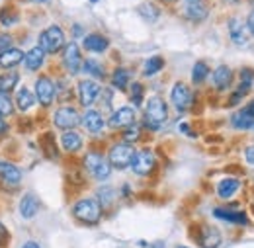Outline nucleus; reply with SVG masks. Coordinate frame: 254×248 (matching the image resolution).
<instances>
[{
  "label": "nucleus",
  "instance_id": "obj_1",
  "mask_svg": "<svg viewBox=\"0 0 254 248\" xmlns=\"http://www.w3.org/2000/svg\"><path fill=\"white\" fill-rule=\"evenodd\" d=\"M168 118V110H166V104L160 96H153L147 100V106H145V127L149 129H160L162 124L166 122Z\"/></svg>",
  "mask_w": 254,
  "mask_h": 248
},
{
  "label": "nucleus",
  "instance_id": "obj_2",
  "mask_svg": "<svg viewBox=\"0 0 254 248\" xmlns=\"http://www.w3.org/2000/svg\"><path fill=\"white\" fill-rule=\"evenodd\" d=\"M72 215L78 219L80 223H86V225H96L100 217H102V205L98 199L92 197H86V199H80L76 201V205L72 207Z\"/></svg>",
  "mask_w": 254,
  "mask_h": 248
},
{
  "label": "nucleus",
  "instance_id": "obj_3",
  "mask_svg": "<svg viewBox=\"0 0 254 248\" xmlns=\"http://www.w3.org/2000/svg\"><path fill=\"white\" fill-rule=\"evenodd\" d=\"M39 47L45 53H59L61 49H64V33L59 26H49L47 30L41 31L39 35Z\"/></svg>",
  "mask_w": 254,
  "mask_h": 248
},
{
  "label": "nucleus",
  "instance_id": "obj_4",
  "mask_svg": "<svg viewBox=\"0 0 254 248\" xmlns=\"http://www.w3.org/2000/svg\"><path fill=\"white\" fill-rule=\"evenodd\" d=\"M133 158H135V149L129 143H118L108 153V160H110L112 168H118V170L129 168L131 162H133Z\"/></svg>",
  "mask_w": 254,
  "mask_h": 248
},
{
  "label": "nucleus",
  "instance_id": "obj_5",
  "mask_svg": "<svg viewBox=\"0 0 254 248\" xmlns=\"http://www.w3.org/2000/svg\"><path fill=\"white\" fill-rule=\"evenodd\" d=\"M84 168L88 170L90 176H94L96 180H108L112 174V164L108 158L100 155V153H88L84 156Z\"/></svg>",
  "mask_w": 254,
  "mask_h": 248
},
{
  "label": "nucleus",
  "instance_id": "obj_6",
  "mask_svg": "<svg viewBox=\"0 0 254 248\" xmlns=\"http://www.w3.org/2000/svg\"><path fill=\"white\" fill-rule=\"evenodd\" d=\"M53 122H55V125L59 129H63V131H72L76 125L82 124V118H80V114L72 106H63V108H59L55 112Z\"/></svg>",
  "mask_w": 254,
  "mask_h": 248
},
{
  "label": "nucleus",
  "instance_id": "obj_7",
  "mask_svg": "<svg viewBox=\"0 0 254 248\" xmlns=\"http://www.w3.org/2000/svg\"><path fill=\"white\" fill-rule=\"evenodd\" d=\"M153 168H155V155L151 153V151H139V153H135V158H133V162H131V170L137 174V176H147V174H151L153 172Z\"/></svg>",
  "mask_w": 254,
  "mask_h": 248
},
{
  "label": "nucleus",
  "instance_id": "obj_8",
  "mask_svg": "<svg viewBox=\"0 0 254 248\" xmlns=\"http://www.w3.org/2000/svg\"><path fill=\"white\" fill-rule=\"evenodd\" d=\"M170 100L174 104V108L178 112H186L191 104V90L188 84L184 82H176L172 86V92H170Z\"/></svg>",
  "mask_w": 254,
  "mask_h": 248
},
{
  "label": "nucleus",
  "instance_id": "obj_9",
  "mask_svg": "<svg viewBox=\"0 0 254 248\" xmlns=\"http://www.w3.org/2000/svg\"><path fill=\"white\" fill-rule=\"evenodd\" d=\"M35 98L39 100V104L43 108H49L53 104V100H55V84L51 82V78H47V76L37 78V82H35Z\"/></svg>",
  "mask_w": 254,
  "mask_h": 248
},
{
  "label": "nucleus",
  "instance_id": "obj_10",
  "mask_svg": "<svg viewBox=\"0 0 254 248\" xmlns=\"http://www.w3.org/2000/svg\"><path fill=\"white\" fill-rule=\"evenodd\" d=\"M100 92H102V88L94 80H80L78 82V100H80V104L84 108H90L98 100Z\"/></svg>",
  "mask_w": 254,
  "mask_h": 248
},
{
  "label": "nucleus",
  "instance_id": "obj_11",
  "mask_svg": "<svg viewBox=\"0 0 254 248\" xmlns=\"http://www.w3.org/2000/svg\"><path fill=\"white\" fill-rule=\"evenodd\" d=\"M63 62L64 66H66V70L70 72V74H76L80 68H82V57H80V49H78V45L76 43H68V45H64L63 49Z\"/></svg>",
  "mask_w": 254,
  "mask_h": 248
},
{
  "label": "nucleus",
  "instance_id": "obj_12",
  "mask_svg": "<svg viewBox=\"0 0 254 248\" xmlns=\"http://www.w3.org/2000/svg\"><path fill=\"white\" fill-rule=\"evenodd\" d=\"M131 125H135V110L129 106L116 110L110 118V127H114V129H127Z\"/></svg>",
  "mask_w": 254,
  "mask_h": 248
},
{
  "label": "nucleus",
  "instance_id": "obj_13",
  "mask_svg": "<svg viewBox=\"0 0 254 248\" xmlns=\"http://www.w3.org/2000/svg\"><path fill=\"white\" fill-rule=\"evenodd\" d=\"M199 247L201 248H219L223 237L221 233L215 229V227H201V233H199Z\"/></svg>",
  "mask_w": 254,
  "mask_h": 248
},
{
  "label": "nucleus",
  "instance_id": "obj_14",
  "mask_svg": "<svg viewBox=\"0 0 254 248\" xmlns=\"http://www.w3.org/2000/svg\"><path fill=\"white\" fill-rule=\"evenodd\" d=\"M213 217L221 219V221H227V223H233V225H247V223H249L247 213H243V211H233V209H225V207L213 209Z\"/></svg>",
  "mask_w": 254,
  "mask_h": 248
},
{
  "label": "nucleus",
  "instance_id": "obj_15",
  "mask_svg": "<svg viewBox=\"0 0 254 248\" xmlns=\"http://www.w3.org/2000/svg\"><path fill=\"white\" fill-rule=\"evenodd\" d=\"M231 80H233V70L227 66V64H219L215 70H213V86L217 88V90H227L229 88V84H231Z\"/></svg>",
  "mask_w": 254,
  "mask_h": 248
},
{
  "label": "nucleus",
  "instance_id": "obj_16",
  "mask_svg": "<svg viewBox=\"0 0 254 248\" xmlns=\"http://www.w3.org/2000/svg\"><path fill=\"white\" fill-rule=\"evenodd\" d=\"M39 211V201L33 193H26L20 201V215L24 219H33Z\"/></svg>",
  "mask_w": 254,
  "mask_h": 248
},
{
  "label": "nucleus",
  "instance_id": "obj_17",
  "mask_svg": "<svg viewBox=\"0 0 254 248\" xmlns=\"http://www.w3.org/2000/svg\"><path fill=\"white\" fill-rule=\"evenodd\" d=\"M82 125L88 133H100L104 129V118L100 112H94V110H88L84 116H82Z\"/></svg>",
  "mask_w": 254,
  "mask_h": 248
},
{
  "label": "nucleus",
  "instance_id": "obj_18",
  "mask_svg": "<svg viewBox=\"0 0 254 248\" xmlns=\"http://www.w3.org/2000/svg\"><path fill=\"white\" fill-rule=\"evenodd\" d=\"M61 147L66 153H76L82 149V137L72 129V131H64L61 135Z\"/></svg>",
  "mask_w": 254,
  "mask_h": 248
},
{
  "label": "nucleus",
  "instance_id": "obj_19",
  "mask_svg": "<svg viewBox=\"0 0 254 248\" xmlns=\"http://www.w3.org/2000/svg\"><path fill=\"white\" fill-rule=\"evenodd\" d=\"M239 189H241V182L237 178H223L217 184V195L221 199H231V197H235V193Z\"/></svg>",
  "mask_w": 254,
  "mask_h": 248
},
{
  "label": "nucleus",
  "instance_id": "obj_20",
  "mask_svg": "<svg viewBox=\"0 0 254 248\" xmlns=\"http://www.w3.org/2000/svg\"><path fill=\"white\" fill-rule=\"evenodd\" d=\"M0 178L8 184H18L22 180V170L12 162H0Z\"/></svg>",
  "mask_w": 254,
  "mask_h": 248
},
{
  "label": "nucleus",
  "instance_id": "obj_21",
  "mask_svg": "<svg viewBox=\"0 0 254 248\" xmlns=\"http://www.w3.org/2000/svg\"><path fill=\"white\" fill-rule=\"evenodd\" d=\"M184 16L191 22H201L207 18V6L203 2H188L184 8Z\"/></svg>",
  "mask_w": 254,
  "mask_h": 248
},
{
  "label": "nucleus",
  "instance_id": "obj_22",
  "mask_svg": "<svg viewBox=\"0 0 254 248\" xmlns=\"http://www.w3.org/2000/svg\"><path fill=\"white\" fill-rule=\"evenodd\" d=\"M26 59V55L20 51V49H8V51H4L2 55H0V66L2 68H14V66H18L20 62Z\"/></svg>",
  "mask_w": 254,
  "mask_h": 248
},
{
  "label": "nucleus",
  "instance_id": "obj_23",
  "mask_svg": "<svg viewBox=\"0 0 254 248\" xmlns=\"http://www.w3.org/2000/svg\"><path fill=\"white\" fill-rule=\"evenodd\" d=\"M84 49H88L92 53H104L108 49V39L100 33H90L84 37Z\"/></svg>",
  "mask_w": 254,
  "mask_h": 248
},
{
  "label": "nucleus",
  "instance_id": "obj_24",
  "mask_svg": "<svg viewBox=\"0 0 254 248\" xmlns=\"http://www.w3.org/2000/svg\"><path fill=\"white\" fill-rule=\"evenodd\" d=\"M43 61H45V51L37 45V47H32L28 53H26V66L30 68V70H37V68H41L43 66Z\"/></svg>",
  "mask_w": 254,
  "mask_h": 248
},
{
  "label": "nucleus",
  "instance_id": "obj_25",
  "mask_svg": "<svg viewBox=\"0 0 254 248\" xmlns=\"http://www.w3.org/2000/svg\"><path fill=\"white\" fill-rule=\"evenodd\" d=\"M231 125H233L235 129H254V118L249 116L247 110H241V112H235V114H233Z\"/></svg>",
  "mask_w": 254,
  "mask_h": 248
},
{
  "label": "nucleus",
  "instance_id": "obj_26",
  "mask_svg": "<svg viewBox=\"0 0 254 248\" xmlns=\"http://www.w3.org/2000/svg\"><path fill=\"white\" fill-rule=\"evenodd\" d=\"M33 102H35V96L33 92H30L28 88H22V90H18V96H16V104H18V110H22V112H28L30 108L33 106Z\"/></svg>",
  "mask_w": 254,
  "mask_h": 248
},
{
  "label": "nucleus",
  "instance_id": "obj_27",
  "mask_svg": "<svg viewBox=\"0 0 254 248\" xmlns=\"http://www.w3.org/2000/svg\"><path fill=\"white\" fill-rule=\"evenodd\" d=\"M112 84L118 88V90H122V92H126L127 90V84H129V70L127 68H116L114 70V76H112Z\"/></svg>",
  "mask_w": 254,
  "mask_h": 248
},
{
  "label": "nucleus",
  "instance_id": "obj_28",
  "mask_svg": "<svg viewBox=\"0 0 254 248\" xmlns=\"http://www.w3.org/2000/svg\"><path fill=\"white\" fill-rule=\"evenodd\" d=\"M137 12L141 14V18L143 20H147V22H157L159 20V14L160 10L155 6V4H151V2H145V4H141L139 8H137Z\"/></svg>",
  "mask_w": 254,
  "mask_h": 248
},
{
  "label": "nucleus",
  "instance_id": "obj_29",
  "mask_svg": "<svg viewBox=\"0 0 254 248\" xmlns=\"http://www.w3.org/2000/svg\"><path fill=\"white\" fill-rule=\"evenodd\" d=\"M207 76H209V66L203 61H197L193 64V68H191V80H193V84H201Z\"/></svg>",
  "mask_w": 254,
  "mask_h": 248
},
{
  "label": "nucleus",
  "instance_id": "obj_30",
  "mask_svg": "<svg viewBox=\"0 0 254 248\" xmlns=\"http://www.w3.org/2000/svg\"><path fill=\"white\" fill-rule=\"evenodd\" d=\"M229 33H231V39L235 41V43H245L247 41V37H245V26H243V22L241 20H231L229 22Z\"/></svg>",
  "mask_w": 254,
  "mask_h": 248
},
{
  "label": "nucleus",
  "instance_id": "obj_31",
  "mask_svg": "<svg viewBox=\"0 0 254 248\" xmlns=\"http://www.w3.org/2000/svg\"><path fill=\"white\" fill-rule=\"evenodd\" d=\"M20 80V74L18 72H6L0 76V92H12L16 88Z\"/></svg>",
  "mask_w": 254,
  "mask_h": 248
},
{
  "label": "nucleus",
  "instance_id": "obj_32",
  "mask_svg": "<svg viewBox=\"0 0 254 248\" xmlns=\"http://www.w3.org/2000/svg\"><path fill=\"white\" fill-rule=\"evenodd\" d=\"M162 66H164V59L162 57H149L145 61V64H143V74L145 76H153L159 70H162Z\"/></svg>",
  "mask_w": 254,
  "mask_h": 248
},
{
  "label": "nucleus",
  "instance_id": "obj_33",
  "mask_svg": "<svg viewBox=\"0 0 254 248\" xmlns=\"http://www.w3.org/2000/svg\"><path fill=\"white\" fill-rule=\"evenodd\" d=\"M82 68H84V72H88L90 76H96V78H104V74H106L104 66L100 64V61H96V59H88V61H84Z\"/></svg>",
  "mask_w": 254,
  "mask_h": 248
},
{
  "label": "nucleus",
  "instance_id": "obj_34",
  "mask_svg": "<svg viewBox=\"0 0 254 248\" xmlns=\"http://www.w3.org/2000/svg\"><path fill=\"white\" fill-rule=\"evenodd\" d=\"M14 112V102L8 92H0V116H12Z\"/></svg>",
  "mask_w": 254,
  "mask_h": 248
},
{
  "label": "nucleus",
  "instance_id": "obj_35",
  "mask_svg": "<svg viewBox=\"0 0 254 248\" xmlns=\"http://www.w3.org/2000/svg\"><path fill=\"white\" fill-rule=\"evenodd\" d=\"M16 22H18V16H16L10 8H2V10H0V24H2V26L8 28V26H12V24H16Z\"/></svg>",
  "mask_w": 254,
  "mask_h": 248
},
{
  "label": "nucleus",
  "instance_id": "obj_36",
  "mask_svg": "<svg viewBox=\"0 0 254 248\" xmlns=\"http://www.w3.org/2000/svg\"><path fill=\"white\" fill-rule=\"evenodd\" d=\"M141 98H143V84L141 82H133L131 84V100L135 106H141Z\"/></svg>",
  "mask_w": 254,
  "mask_h": 248
},
{
  "label": "nucleus",
  "instance_id": "obj_37",
  "mask_svg": "<svg viewBox=\"0 0 254 248\" xmlns=\"http://www.w3.org/2000/svg\"><path fill=\"white\" fill-rule=\"evenodd\" d=\"M124 139H126V143H133V141H137V139H139V127H137V125L127 127L126 131H124Z\"/></svg>",
  "mask_w": 254,
  "mask_h": 248
},
{
  "label": "nucleus",
  "instance_id": "obj_38",
  "mask_svg": "<svg viewBox=\"0 0 254 248\" xmlns=\"http://www.w3.org/2000/svg\"><path fill=\"white\" fill-rule=\"evenodd\" d=\"M98 195H100V205H110L114 201V189H110V187H104Z\"/></svg>",
  "mask_w": 254,
  "mask_h": 248
},
{
  "label": "nucleus",
  "instance_id": "obj_39",
  "mask_svg": "<svg viewBox=\"0 0 254 248\" xmlns=\"http://www.w3.org/2000/svg\"><path fill=\"white\" fill-rule=\"evenodd\" d=\"M253 80H254L253 68H249V66H247V68H243V70H241V82H243V84H247V86H251V84H253Z\"/></svg>",
  "mask_w": 254,
  "mask_h": 248
},
{
  "label": "nucleus",
  "instance_id": "obj_40",
  "mask_svg": "<svg viewBox=\"0 0 254 248\" xmlns=\"http://www.w3.org/2000/svg\"><path fill=\"white\" fill-rule=\"evenodd\" d=\"M10 45H12V37H10L8 33H0V55H2L4 51L12 49Z\"/></svg>",
  "mask_w": 254,
  "mask_h": 248
},
{
  "label": "nucleus",
  "instance_id": "obj_41",
  "mask_svg": "<svg viewBox=\"0 0 254 248\" xmlns=\"http://www.w3.org/2000/svg\"><path fill=\"white\" fill-rule=\"evenodd\" d=\"M245 158H247V162L254 164V147H249V149L245 151Z\"/></svg>",
  "mask_w": 254,
  "mask_h": 248
},
{
  "label": "nucleus",
  "instance_id": "obj_42",
  "mask_svg": "<svg viewBox=\"0 0 254 248\" xmlns=\"http://www.w3.org/2000/svg\"><path fill=\"white\" fill-rule=\"evenodd\" d=\"M247 28H249V31L254 35V12L249 16V20H247Z\"/></svg>",
  "mask_w": 254,
  "mask_h": 248
},
{
  "label": "nucleus",
  "instance_id": "obj_43",
  "mask_svg": "<svg viewBox=\"0 0 254 248\" xmlns=\"http://www.w3.org/2000/svg\"><path fill=\"white\" fill-rule=\"evenodd\" d=\"M6 239H8V231H6V229L0 225V243H4Z\"/></svg>",
  "mask_w": 254,
  "mask_h": 248
},
{
  "label": "nucleus",
  "instance_id": "obj_44",
  "mask_svg": "<svg viewBox=\"0 0 254 248\" xmlns=\"http://www.w3.org/2000/svg\"><path fill=\"white\" fill-rule=\"evenodd\" d=\"M247 112H249V116H253V118H254V100L249 104V106H247Z\"/></svg>",
  "mask_w": 254,
  "mask_h": 248
},
{
  "label": "nucleus",
  "instance_id": "obj_45",
  "mask_svg": "<svg viewBox=\"0 0 254 248\" xmlns=\"http://www.w3.org/2000/svg\"><path fill=\"white\" fill-rule=\"evenodd\" d=\"M22 248H39V245H37V243H32V241H30V243H26V245H24Z\"/></svg>",
  "mask_w": 254,
  "mask_h": 248
},
{
  "label": "nucleus",
  "instance_id": "obj_46",
  "mask_svg": "<svg viewBox=\"0 0 254 248\" xmlns=\"http://www.w3.org/2000/svg\"><path fill=\"white\" fill-rule=\"evenodd\" d=\"M4 129H6V124H4V122H2V116H0V133H2V131H4Z\"/></svg>",
  "mask_w": 254,
  "mask_h": 248
},
{
  "label": "nucleus",
  "instance_id": "obj_47",
  "mask_svg": "<svg viewBox=\"0 0 254 248\" xmlns=\"http://www.w3.org/2000/svg\"><path fill=\"white\" fill-rule=\"evenodd\" d=\"M188 2H201V0H188Z\"/></svg>",
  "mask_w": 254,
  "mask_h": 248
},
{
  "label": "nucleus",
  "instance_id": "obj_48",
  "mask_svg": "<svg viewBox=\"0 0 254 248\" xmlns=\"http://www.w3.org/2000/svg\"><path fill=\"white\" fill-rule=\"evenodd\" d=\"M166 2H176V0H166Z\"/></svg>",
  "mask_w": 254,
  "mask_h": 248
},
{
  "label": "nucleus",
  "instance_id": "obj_49",
  "mask_svg": "<svg viewBox=\"0 0 254 248\" xmlns=\"http://www.w3.org/2000/svg\"><path fill=\"white\" fill-rule=\"evenodd\" d=\"M178 248H188V247H178Z\"/></svg>",
  "mask_w": 254,
  "mask_h": 248
}]
</instances>
